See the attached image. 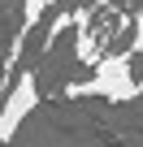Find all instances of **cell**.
Masks as SVG:
<instances>
[{
    "instance_id": "cell-1",
    "label": "cell",
    "mask_w": 143,
    "mask_h": 147,
    "mask_svg": "<svg viewBox=\"0 0 143 147\" xmlns=\"http://www.w3.org/2000/svg\"><path fill=\"white\" fill-rule=\"evenodd\" d=\"M65 95H74V100L91 95V100H108V104H130V100H139L143 87H139V78H134V56H130L126 48H121V52H104L100 65L91 69V78H87V82H69Z\"/></svg>"
},
{
    "instance_id": "cell-2",
    "label": "cell",
    "mask_w": 143,
    "mask_h": 147,
    "mask_svg": "<svg viewBox=\"0 0 143 147\" xmlns=\"http://www.w3.org/2000/svg\"><path fill=\"white\" fill-rule=\"evenodd\" d=\"M39 108V78L30 69H22L18 78L5 91V104H0V147H9L18 138V130L26 125V117Z\"/></svg>"
},
{
    "instance_id": "cell-3",
    "label": "cell",
    "mask_w": 143,
    "mask_h": 147,
    "mask_svg": "<svg viewBox=\"0 0 143 147\" xmlns=\"http://www.w3.org/2000/svg\"><path fill=\"white\" fill-rule=\"evenodd\" d=\"M74 61H78V65H91V69L100 65V48H96V35H91L87 26L74 35Z\"/></svg>"
},
{
    "instance_id": "cell-4",
    "label": "cell",
    "mask_w": 143,
    "mask_h": 147,
    "mask_svg": "<svg viewBox=\"0 0 143 147\" xmlns=\"http://www.w3.org/2000/svg\"><path fill=\"white\" fill-rule=\"evenodd\" d=\"M69 26H74V9H69V13H52V18H48V26H43L39 48H43V52H48V48H56V39H61Z\"/></svg>"
},
{
    "instance_id": "cell-5",
    "label": "cell",
    "mask_w": 143,
    "mask_h": 147,
    "mask_svg": "<svg viewBox=\"0 0 143 147\" xmlns=\"http://www.w3.org/2000/svg\"><path fill=\"white\" fill-rule=\"evenodd\" d=\"M48 9H52V0H22V26H18V30L30 35V30L48 18Z\"/></svg>"
},
{
    "instance_id": "cell-6",
    "label": "cell",
    "mask_w": 143,
    "mask_h": 147,
    "mask_svg": "<svg viewBox=\"0 0 143 147\" xmlns=\"http://www.w3.org/2000/svg\"><path fill=\"white\" fill-rule=\"evenodd\" d=\"M130 56H143V13H134V35H130Z\"/></svg>"
},
{
    "instance_id": "cell-7",
    "label": "cell",
    "mask_w": 143,
    "mask_h": 147,
    "mask_svg": "<svg viewBox=\"0 0 143 147\" xmlns=\"http://www.w3.org/2000/svg\"><path fill=\"white\" fill-rule=\"evenodd\" d=\"M139 87H143V78H139Z\"/></svg>"
}]
</instances>
